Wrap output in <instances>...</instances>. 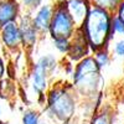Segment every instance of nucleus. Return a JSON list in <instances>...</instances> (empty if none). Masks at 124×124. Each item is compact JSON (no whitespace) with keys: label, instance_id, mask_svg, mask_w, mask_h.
Masks as SVG:
<instances>
[{"label":"nucleus","instance_id":"nucleus-1","mask_svg":"<svg viewBox=\"0 0 124 124\" xmlns=\"http://www.w3.org/2000/svg\"><path fill=\"white\" fill-rule=\"evenodd\" d=\"M78 97L71 82L54 83L46 92L44 113L54 118L58 124H66L76 118Z\"/></svg>","mask_w":124,"mask_h":124},{"label":"nucleus","instance_id":"nucleus-2","mask_svg":"<svg viewBox=\"0 0 124 124\" xmlns=\"http://www.w3.org/2000/svg\"><path fill=\"white\" fill-rule=\"evenodd\" d=\"M71 83L79 101H96L97 96L102 92L104 78L93 55L85 57L75 65V71L71 76Z\"/></svg>","mask_w":124,"mask_h":124},{"label":"nucleus","instance_id":"nucleus-3","mask_svg":"<svg viewBox=\"0 0 124 124\" xmlns=\"http://www.w3.org/2000/svg\"><path fill=\"white\" fill-rule=\"evenodd\" d=\"M112 15V13L102 8L94 5L89 8V11L79 29L88 41L92 54L102 48H110L112 42L114 41Z\"/></svg>","mask_w":124,"mask_h":124},{"label":"nucleus","instance_id":"nucleus-4","mask_svg":"<svg viewBox=\"0 0 124 124\" xmlns=\"http://www.w3.org/2000/svg\"><path fill=\"white\" fill-rule=\"evenodd\" d=\"M77 26L70 15L65 0H55L54 15L51 20V25L48 30V35L51 39H68L75 35Z\"/></svg>","mask_w":124,"mask_h":124},{"label":"nucleus","instance_id":"nucleus-5","mask_svg":"<svg viewBox=\"0 0 124 124\" xmlns=\"http://www.w3.org/2000/svg\"><path fill=\"white\" fill-rule=\"evenodd\" d=\"M51 77H52V73L37 58L36 62L32 65L31 73H30V85H31V88H32V92L36 93L37 97L46 94L47 89L50 88Z\"/></svg>","mask_w":124,"mask_h":124},{"label":"nucleus","instance_id":"nucleus-6","mask_svg":"<svg viewBox=\"0 0 124 124\" xmlns=\"http://www.w3.org/2000/svg\"><path fill=\"white\" fill-rule=\"evenodd\" d=\"M0 42L10 52H19L24 50L23 36L17 21L9 23L0 29Z\"/></svg>","mask_w":124,"mask_h":124},{"label":"nucleus","instance_id":"nucleus-7","mask_svg":"<svg viewBox=\"0 0 124 124\" xmlns=\"http://www.w3.org/2000/svg\"><path fill=\"white\" fill-rule=\"evenodd\" d=\"M17 24L20 27V32L23 36V44H24V50H32L37 42L40 41L41 35L32 24V19H31V14L23 13L21 16L19 17Z\"/></svg>","mask_w":124,"mask_h":124},{"label":"nucleus","instance_id":"nucleus-8","mask_svg":"<svg viewBox=\"0 0 124 124\" xmlns=\"http://www.w3.org/2000/svg\"><path fill=\"white\" fill-rule=\"evenodd\" d=\"M54 5L55 1H45L31 14L32 24L39 31L41 37H44V35L48 34L51 20H52V15H54Z\"/></svg>","mask_w":124,"mask_h":124},{"label":"nucleus","instance_id":"nucleus-9","mask_svg":"<svg viewBox=\"0 0 124 124\" xmlns=\"http://www.w3.org/2000/svg\"><path fill=\"white\" fill-rule=\"evenodd\" d=\"M89 55H92V50L88 45L86 36L83 35L82 30L78 27L75 35L71 37V46L66 57L73 63H77V62H79L81 60H83Z\"/></svg>","mask_w":124,"mask_h":124},{"label":"nucleus","instance_id":"nucleus-10","mask_svg":"<svg viewBox=\"0 0 124 124\" xmlns=\"http://www.w3.org/2000/svg\"><path fill=\"white\" fill-rule=\"evenodd\" d=\"M23 10L17 0H0V29L9 23L17 21Z\"/></svg>","mask_w":124,"mask_h":124},{"label":"nucleus","instance_id":"nucleus-11","mask_svg":"<svg viewBox=\"0 0 124 124\" xmlns=\"http://www.w3.org/2000/svg\"><path fill=\"white\" fill-rule=\"evenodd\" d=\"M70 15L72 16L77 27H81L92 6L89 0H65Z\"/></svg>","mask_w":124,"mask_h":124},{"label":"nucleus","instance_id":"nucleus-12","mask_svg":"<svg viewBox=\"0 0 124 124\" xmlns=\"http://www.w3.org/2000/svg\"><path fill=\"white\" fill-rule=\"evenodd\" d=\"M88 124H114V116L109 107L102 106L91 116Z\"/></svg>","mask_w":124,"mask_h":124},{"label":"nucleus","instance_id":"nucleus-13","mask_svg":"<svg viewBox=\"0 0 124 124\" xmlns=\"http://www.w3.org/2000/svg\"><path fill=\"white\" fill-rule=\"evenodd\" d=\"M93 57H94L97 65L101 70H104L107 68L110 62H112V52L109 48H102V50H98V51H94V52L92 54Z\"/></svg>","mask_w":124,"mask_h":124},{"label":"nucleus","instance_id":"nucleus-14","mask_svg":"<svg viewBox=\"0 0 124 124\" xmlns=\"http://www.w3.org/2000/svg\"><path fill=\"white\" fill-rule=\"evenodd\" d=\"M92 5L102 8L104 10H108L109 13H114L117 8L119 6V4L123 1V0H89Z\"/></svg>","mask_w":124,"mask_h":124},{"label":"nucleus","instance_id":"nucleus-15","mask_svg":"<svg viewBox=\"0 0 124 124\" xmlns=\"http://www.w3.org/2000/svg\"><path fill=\"white\" fill-rule=\"evenodd\" d=\"M20 6H21L23 13L32 14L37 8H40L45 3V0H17Z\"/></svg>","mask_w":124,"mask_h":124},{"label":"nucleus","instance_id":"nucleus-16","mask_svg":"<svg viewBox=\"0 0 124 124\" xmlns=\"http://www.w3.org/2000/svg\"><path fill=\"white\" fill-rule=\"evenodd\" d=\"M51 41H52V45L58 54H61L62 56H67L68 51H70V46H71V40H68V39H51Z\"/></svg>","mask_w":124,"mask_h":124},{"label":"nucleus","instance_id":"nucleus-17","mask_svg":"<svg viewBox=\"0 0 124 124\" xmlns=\"http://www.w3.org/2000/svg\"><path fill=\"white\" fill-rule=\"evenodd\" d=\"M40 112L36 109H26L23 113V124H39Z\"/></svg>","mask_w":124,"mask_h":124},{"label":"nucleus","instance_id":"nucleus-18","mask_svg":"<svg viewBox=\"0 0 124 124\" xmlns=\"http://www.w3.org/2000/svg\"><path fill=\"white\" fill-rule=\"evenodd\" d=\"M112 31L114 34V36L117 35V36L124 37V23L116 14L112 15Z\"/></svg>","mask_w":124,"mask_h":124},{"label":"nucleus","instance_id":"nucleus-19","mask_svg":"<svg viewBox=\"0 0 124 124\" xmlns=\"http://www.w3.org/2000/svg\"><path fill=\"white\" fill-rule=\"evenodd\" d=\"M112 56L113 57H118V58H124V37L116 40L112 45Z\"/></svg>","mask_w":124,"mask_h":124},{"label":"nucleus","instance_id":"nucleus-20","mask_svg":"<svg viewBox=\"0 0 124 124\" xmlns=\"http://www.w3.org/2000/svg\"><path fill=\"white\" fill-rule=\"evenodd\" d=\"M39 124H58V123L54 118L47 116L46 113H44V114H41L40 118H39Z\"/></svg>","mask_w":124,"mask_h":124},{"label":"nucleus","instance_id":"nucleus-21","mask_svg":"<svg viewBox=\"0 0 124 124\" xmlns=\"http://www.w3.org/2000/svg\"><path fill=\"white\" fill-rule=\"evenodd\" d=\"M113 14H116L120 20H122V21L124 23V0H123V1L119 4V6L117 8V10H116V11L114 13H113Z\"/></svg>","mask_w":124,"mask_h":124},{"label":"nucleus","instance_id":"nucleus-22","mask_svg":"<svg viewBox=\"0 0 124 124\" xmlns=\"http://www.w3.org/2000/svg\"><path fill=\"white\" fill-rule=\"evenodd\" d=\"M5 61L3 58V56L0 55V82L5 78Z\"/></svg>","mask_w":124,"mask_h":124},{"label":"nucleus","instance_id":"nucleus-23","mask_svg":"<svg viewBox=\"0 0 124 124\" xmlns=\"http://www.w3.org/2000/svg\"><path fill=\"white\" fill-rule=\"evenodd\" d=\"M0 117H1V106H0Z\"/></svg>","mask_w":124,"mask_h":124},{"label":"nucleus","instance_id":"nucleus-24","mask_svg":"<svg viewBox=\"0 0 124 124\" xmlns=\"http://www.w3.org/2000/svg\"><path fill=\"white\" fill-rule=\"evenodd\" d=\"M4 124H5V123H4Z\"/></svg>","mask_w":124,"mask_h":124}]
</instances>
